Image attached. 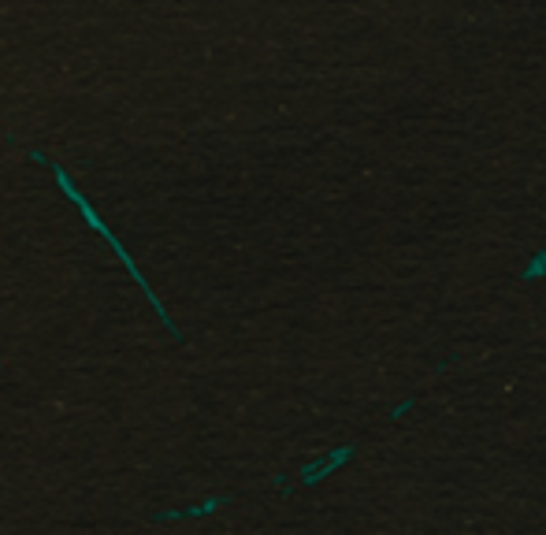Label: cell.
<instances>
[{
  "mask_svg": "<svg viewBox=\"0 0 546 535\" xmlns=\"http://www.w3.org/2000/svg\"><path fill=\"white\" fill-rule=\"evenodd\" d=\"M26 153H30V160H38V164H45V168H49L52 175H56V183H60V190H64V194L71 197V201H75V205H78V212H82V220L90 223L93 231H97V235H101L104 242H108V246L116 249V257H119V261H123V268H127V272L134 275V283H138V287L145 290V298L153 301V309H156V316H160V320H164V327H171V335H175V339H182V331H179V327H175V324H171L168 309H164V305H160V298H156V294H153V287H149V283H145L142 268H138V264H134V257H130L127 249H123V242H119V238L112 235V227H108V223H104L101 216H97V212H93V205H90V201H86V197L78 194V190H75V183H71V175H67V171L60 168V164H56V160H49V157H45V153H38V149H26Z\"/></svg>",
  "mask_w": 546,
  "mask_h": 535,
  "instance_id": "cell-1",
  "label": "cell"
},
{
  "mask_svg": "<svg viewBox=\"0 0 546 535\" xmlns=\"http://www.w3.org/2000/svg\"><path fill=\"white\" fill-rule=\"evenodd\" d=\"M535 275H546V253H539V257L524 268V279H535Z\"/></svg>",
  "mask_w": 546,
  "mask_h": 535,
  "instance_id": "cell-2",
  "label": "cell"
}]
</instances>
